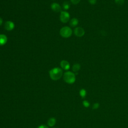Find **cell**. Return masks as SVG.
Instances as JSON below:
<instances>
[{
    "label": "cell",
    "mask_w": 128,
    "mask_h": 128,
    "mask_svg": "<svg viewBox=\"0 0 128 128\" xmlns=\"http://www.w3.org/2000/svg\"><path fill=\"white\" fill-rule=\"evenodd\" d=\"M63 74V70L60 68H54L51 70L49 72V75L51 79L54 81H57L60 79Z\"/></svg>",
    "instance_id": "6da1fadb"
},
{
    "label": "cell",
    "mask_w": 128,
    "mask_h": 128,
    "mask_svg": "<svg viewBox=\"0 0 128 128\" xmlns=\"http://www.w3.org/2000/svg\"><path fill=\"white\" fill-rule=\"evenodd\" d=\"M63 79L66 83L69 84H73L76 81V75L73 72L68 71L64 73Z\"/></svg>",
    "instance_id": "7a4b0ae2"
},
{
    "label": "cell",
    "mask_w": 128,
    "mask_h": 128,
    "mask_svg": "<svg viewBox=\"0 0 128 128\" xmlns=\"http://www.w3.org/2000/svg\"><path fill=\"white\" fill-rule=\"evenodd\" d=\"M73 33V31L69 27H64L61 29L60 31V35L65 38H68L70 37Z\"/></svg>",
    "instance_id": "3957f363"
},
{
    "label": "cell",
    "mask_w": 128,
    "mask_h": 128,
    "mask_svg": "<svg viewBox=\"0 0 128 128\" xmlns=\"http://www.w3.org/2000/svg\"><path fill=\"white\" fill-rule=\"evenodd\" d=\"M60 20L63 23H67L70 20V15L69 13L66 11H62L60 15Z\"/></svg>",
    "instance_id": "277c9868"
},
{
    "label": "cell",
    "mask_w": 128,
    "mask_h": 128,
    "mask_svg": "<svg viewBox=\"0 0 128 128\" xmlns=\"http://www.w3.org/2000/svg\"><path fill=\"white\" fill-rule=\"evenodd\" d=\"M85 34V32L84 29L81 27H77L74 30V34L77 37H82L83 36H84Z\"/></svg>",
    "instance_id": "5b68a950"
},
{
    "label": "cell",
    "mask_w": 128,
    "mask_h": 128,
    "mask_svg": "<svg viewBox=\"0 0 128 128\" xmlns=\"http://www.w3.org/2000/svg\"><path fill=\"white\" fill-rule=\"evenodd\" d=\"M4 27L5 30L8 31H12L15 28V24L11 21H8L5 23Z\"/></svg>",
    "instance_id": "8992f818"
},
{
    "label": "cell",
    "mask_w": 128,
    "mask_h": 128,
    "mask_svg": "<svg viewBox=\"0 0 128 128\" xmlns=\"http://www.w3.org/2000/svg\"><path fill=\"white\" fill-rule=\"evenodd\" d=\"M60 66L61 68L64 70H69L70 68V64L66 60H63L61 62Z\"/></svg>",
    "instance_id": "52a82bcc"
},
{
    "label": "cell",
    "mask_w": 128,
    "mask_h": 128,
    "mask_svg": "<svg viewBox=\"0 0 128 128\" xmlns=\"http://www.w3.org/2000/svg\"><path fill=\"white\" fill-rule=\"evenodd\" d=\"M51 9L53 11L55 12H59L61 11V6L56 3H54L51 5Z\"/></svg>",
    "instance_id": "ba28073f"
},
{
    "label": "cell",
    "mask_w": 128,
    "mask_h": 128,
    "mask_svg": "<svg viewBox=\"0 0 128 128\" xmlns=\"http://www.w3.org/2000/svg\"><path fill=\"white\" fill-rule=\"evenodd\" d=\"M7 37L4 34L0 35V46L5 45L7 42Z\"/></svg>",
    "instance_id": "9c48e42d"
},
{
    "label": "cell",
    "mask_w": 128,
    "mask_h": 128,
    "mask_svg": "<svg viewBox=\"0 0 128 128\" xmlns=\"http://www.w3.org/2000/svg\"><path fill=\"white\" fill-rule=\"evenodd\" d=\"M79 24V20L77 18H73L71 20L70 22V25L72 27H76Z\"/></svg>",
    "instance_id": "30bf717a"
},
{
    "label": "cell",
    "mask_w": 128,
    "mask_h": 128,
    "mask_svg": "<svg viewBox=\"0 0 128 128\" xmlns=\"http://www.w3.org/2000/svg\"><path fill=\"white\" fill-rule=\"evenodd\" d=\"M80 69H81V65H80L79 64H74V65L73 66V67H72L73 71L74 73H75L76 74V75L78 74V72L79 71Z\"/></svg>",
    "instance_id": "8fae6325"
},
{
    "label": "cell",
    "mask_w": 128,
    "mask_h": 128,
    "mask_svg": "<svg viewBox=\"0 0 128 128\" xmlns=\"http://www.w3.org/2000/svg\"><path fill=\"white\" fill-rule=\"evenodd\" d=\"M56 123V119L54 118H51L48 121V125L49 126L53 127H54Z\"/></svg>",
    "instance_id": "7c38bea8"
},
{
    "label": "cell",
    "mask_w": 128,
    "mask_h": 128,
    "mask_svg": "<svg viewBox=\"0 0 128 128\" xmlns=\"http://www.w3.org/2000/svg\"><path fill=\"white\" fill-rule=\"evenodd\" d=\"M79 94H80V95L81 97V98H85V97H86V96L87 95V92L86 90H85L84 89H82L80 91Z\"/></svg>",
    "instance_id": "4fadbf2b"
},
{
    "label": "cell",
    "mask_w": 128,
    "mask_h": 128,
    "mask_svg": "<svg viewBox=\"0 0 128 128\" xmlns=\"http://www.w3.org/2000/svg\"><path fill=\"white\" fill-rule=\"evenodd\" d=\"M70 4L68 2H65L63 4V8L65 10H68L70 9Z\"/></svg>",
    "instance_id": "5bb4252c"
},
{
    "label": "cell",
    "mask_w": 128,
    "mask_h": 128,
    "mask_svg": "<svg viewBox=\"0 0 128 128\" xmlns=\"http://www.w3.org/2000/svg\"><path fill=\"white\" fill-rule=\"evenodd\" d=\"M83 105L85 107V108H88L90 106V104L88 101L84 100L83 101Z\"/></svg>",
    "instance_id": "9a60e30c"
},
{
    "label": "cell",
    "mask_w": 128,
    "mask_h": 128,
    "mask_svg": "<svg viewBox=\"0 0 128 128\" xmlns=\"http://www.w3.org/2000/svg\"><path fill=\"white\" fill-rule=\"evenodd\" d=\"M115 3L119 6L123 5L125 3V0H115Z\"/></svg>",
    "instance_id": "2e32d148"
},
{
    "label": "cell",
    "mask_w": 128,
    "mask_h": 128,
    "mask_svg": "<svg viewBox=\"0 0 128 128\" xmlns=\"http://www.w3.org/2000/svg\"><path fill=\"white\" fill-rule=\"evenodd\" d=\"M100 107V104L98 103H95L94 104L93 106V110H97Z\"/></svg>",
    "instance_id": "e0dca14e"
},
{
    "label": "cell",
    "mask_w": 128,
    "mask_h": 128,
    "mask_svg": "<svg viewBox=\"0 0 128 128\" xmlns=\"http://www.w3.org/2000/svg\"><path fill=\"white\" fill-rule=\"evenodd\" d=\"M81 0H71V2L74 4V5H77L80 3Z\"/></svg>",
    "instance_id": "ac0fdd59"
},
{
    "label": "cell",
    "mask_w": 128,
    "mask_h": 128,
    "mask_svg": "<svg viewBox=\"0 0 128 128\" xmlns=\"http://www.w3.org/2000/svg\"><path fill=\"white\" fill-rule=\"evenodd\" d=\"M88 1L91 5H95L97 3V0H88Z\"/></svg>",
    "instance_id": "d6986e66"
},
{
    "label": "cell",
    "mask_w": 128,
    "mask_h": 128,
    "mask_svg": "<svg viewBox=\"0 0 128 128\" xmlns=\"http://www.w3.org/2000/svg\"><path fill=\"white\" fill-rule=\"evenodd\" d=\"M37 128H49V127L48 126H47L46 125H40V126H39Z\"/></svg>",
    "instance_id": "ffe728a7"
},
{
    "label": "cell",
    "mask_w": 128,
    "mask_h": 128,
    "mask_svg": "<svg viewBox=\"0 0 128 128\" xmlns=\"http://www.w3.org/2000/svg\"><path fill=\"white\" fill-rule=\"evenodd\" d=\"M3 22V19H2L1 17H0V26H1L2 25Z\"/></svg>",
    "instance_id": "44dd1931"
},
{
    "label": "cell",
    "mask_w": 128,
    "mask_h": 128,
    "mask_svg": "<svg viewBox=\"0 0 128 128\" xmlns=\"http://www.w3.org/2000/svg\"></svg>",
    "instance_id": "7402d4cb"
}]
</instances>
